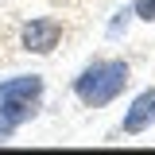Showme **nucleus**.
I'll return each mask as SVG.
<instances>
[{"label": "nucleus", "instance_id": "obj_1", "mask_svg": "<svg viewBox=\"0 0 155 155\" xmlns=\"http://www.w3.org/2000/svg\"><path fill=\"white\" fill-rule=\"evenodd\" d=\"M132 81V70L128 62L120 58H101V62H89L81 74L74 78V93L85 109H101L124 93V85Z\"/></svg>", "mask_w": 155, "mask_h": 155}, {"label": "nucleus", "instance_id": "obj_2", "mask_svg": "<svg viewBox=\"0 0 155 155\" xmlns=\"http://www.w3.org/2000/svg\"><path fill=\"white\" fill-rule=\"evenodd\" d=\"M62 35H66V27H62V19L54 16H39L31 19V23H23V51L27 54H51L58 43H62Z\"/></svg>", "mask_w": 155, "mask_h": 155}, {"label": "nucleus", "instance_id": "obj_3", "mask_svg": "<svg viewBox=\"0 0 155 155\" xmlns=\"http://www.w3.org/2000/svg\"><path fill=\"white\" fill-rule=\"evenodd\" d=\"M39 97H43V78L39 74H19V78L0 81V105H27Z\"/></svg>", "mask_w": 155, "mask_h": 155}, {"label": "nucleus", "instance_id": "obj_5", "mask_svg": "<svg viewBox=\"0 0 155 155\" xmlns=\"http://www.w3.org/2000/svg\"><path fill=\"white\" fill-rule=\"evenodd\" d=\"M132 16L147 19V23H155V0H136L132 4Z\"/></svg>", "mask_w": 155, "mask_h": 155}, {"label": "nucleus", "instance_id": "obj_4", "mask_svg": "<svg viewBox=\"0 0 155 155\" xmlns=\"http://www.w3.org/2000/svg\"><path fill=\"white\" fill-rule=\"evenodd\" d=\"M155 124V89H143V93L132 101V109L124 113V136H140L143 128H151Z\"/></svg>", "mask_w": 155, "mask_h": 155}]
</instances>
